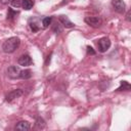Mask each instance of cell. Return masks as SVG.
Listing matches in <instances>:
<instances>
[{
  "instance_id": "19",
  "label": "cell",
  "mask_w": 131,
  "mask_h": 131,
  "mask_svg": "<svg viewBox=\"0 0 131 131\" xmlns=\"http://www.w3.org/2000/svg\"><path fill=\"white\" fill-rule=\"evenodd\" d=\"M87 52H88V54H92V55L95 54V51L93 50V48L91 46H87Z\"/></svg>"
},
{
  "instance_id": "17",
  "label": "cell",
  "mask_w": 131,
  "mask_h": 131,
  "mask_svg": "<svg viewBox=\"0 0 131 131\" xmlns=\"http://www.w3.org/2000/svg\"><path fill=\"white\" fill-rule=\"evenodd\" d=\"M21 2H23V0H11V1H10L11 5L14 6V7H19V6H21Z\"/></svg>"
},
{
  "instance_id": "3",
  "label": "cell",
  "mask_w": 131,
  "mask_h": 131,
  "mask_svg": "<svg viewBox=\"0 0 131 131\" xmlns=\"http://www.w3.org/2000/svg\"><path fill=\"white\" fill-rule=\"evenodd\" d=\"M97 46H98L99 52H105L111 47V40L106 37H103V38L99 39V41L97 43Z\"/></svg>"
},
{
  "instance_id": "14",
  "label": "cell",
  "mask_w": 131,
  "mask_h": 131,
  "mask_svg": "<svg viewBox=\"0 0 131 131\" xmlns=\"http://www.w3.org/2000/svg\"><path fill=\"white\" fill-rule=\"evenodd\" d=\"M51 21H52V17H51V16H46V17H44V18L42 19V26H43V28H44V29L48 28L49 25L51 24Z\"/></svg>"
},
{
  "instance_id": "16",
  "label": "cell",
  "mask_w": 131,
  "mask_h": 131,
  "mask_svg": "<svg viewBox=\"0 0 131 131\" xmlns=\"http://www.w3.org/2000/svg\"><path fill=\"white\" fill-rule=\"evenodd\" d=\"M16 14H17V12L16 11H14L12 8H8V12H7V19H13L14 18V16H16Z\"/></svg>"
},
{
  "instance_id": "13",
  "label": "cell",
  "mask_w": 131,
  "mask_h": 131,
  "mask_svg": "<svg viewBox=\"0 0 131 131\" xmlns=\"http://www.w3.org/2000/svg\"><path fill=\"white\" fill-rule=\"evenodd\" d=\"M31 77H32V72H31V70L27 69V70L20 71V74H19V78L27 80V79H30Z\"/></svg>"
},
{
  "instance_id": "20",
  "label": "cell",
  "mask_w": 131,
  "mask_h": 131,
  "mask_svg": "<svg viewBox=\"0 0 131 131\" xmlns=\"http://www.w3.org/2000/svg\"><path fill=\"white\" fill-rule=\"evenodd\" d=\"M10 1H11V0H0V2H1L2 4H4V5H6V4L10 3Z\"/></svg>"
},
{
  "instance_id": "18",
  "label": "cell",
  "mask_w": 131,
  "mask_h": 131,
  "mask_svg": "<svg viewBox=\"0 0 131 131\" xmlns=\"http://www.w3.org/2000/svg\"><path fill=\"white\" fill-rule=\"evenodd\" d=\"M53 31L55 32V33H60L61 32V28H60V26L59 25H57V24H55L54 26H53Z\"/></svg>"
},
{
  "instance_id": "10",
  "label": "cell",
  "mask_w": 131,
  "mask_h": 131,
  "mask_svg": "<svg viewBox=\"0 0 131 131\" xmlns=\"http://www.w3.org/2000/svg\"><path fill=\"white\" fill-rule=\"evenodd\" d=\"M29 25H30V28L33 32H38L40 27H39V24H38V19L35 18V17H32L29 19Z\"/></svg>"
},
{
  "instance_id": "12",
  "label": "cell",
  "mask_w": 131,
  "mask_h": 131,
  "mask_svg": "<svg viewBox=\"0 0 131 131\" xmlns=\"http://www.w3.org/2000/svg\"><path fill=\"white\" fill-rule=\"evenodd\" d=\"M34 5V1L33 0H23L21 2V6L25 10H30Z\"/></svg>"
},
{
  "instance_id": "6",
  "label": "cell",
  "mask_w": 131,
  "mask_h": 131,
  "mask_svg": "<svg viewBox=\"0 0 131 131\" xmlns=\"http://www.w3.org/2000/svg\"><path fill=\"white\" fill-rule=\"evenodd\" d=\"M19 74H20V70L18 67L16 66H10L8 69H7V75L9 78L11 79H16V78H19Z\"/></svg>"
},
{
  "instance_id": "5",
  "label": "cell",
  "mask_w": 131,
  "mask_h": 131,
  "mask_svg": "<svg viewBox=\"0 0 131 131\" xmlns=\"http://www.w3.org/2000/svg\"><path fill=\"white\" fill-rule=\"evenodd\" d=\"M23 95V90L21 89H14L12 91H10L6 96H5V100L8 102H11L12 100H14L15 98H18L19 96Z\"/></svg>"
},
{
  "instance_id": "11",
  "label": "cell",
  "mask_w": 131,
  "mask_h": 131,
  "mask_svg": "<svg viewBox=\"0 0 131 131\" xmlns=\"http://www.w3.org/2000/svg\"><path fill=\"white\" fill-rule=\"evenodd\" d=\"M130 88H131V86H130V84L127 81H122L121 82V85L117 89V91H129Z\"/></svg>"
},
{
  "instance_id": "1",
  "label": "cell",
  "mask_w": 131,
  "mask_h": 131,
  "mask_svg": "<svg viewBox=\"0 0 131 131\" xmlns=\"http://www.w3.org/2000/svg\"><path fill=\"white\" fill-rule=\"evenodd\" d=\"M19 44H20L19 38H17V37L8 38V39L5 40L4 43L2 44V50H3L5 53H12V52H14V51L18 48Z\"/></svg>"
},
{
  "instance_id": "9",
  "label": "cell",
  "mask_w": 131,
  "mask_h": 131,
  "mask_svg": "<svg viewBox=\"0 0 131 131\" xmlns=\"http://www.w3.org/2000/svg\"><path fill=\"white\" fill-rule=\"evenodd\" d=\"M31 126H30V123H28L27 121H19L16 126H15V129L16 130H21V131H27V130H30Z\"/></svg>"
},
{
  "instance_id": "2",
  "label": "cell",
  "mask_w": 131,
  "mask_h": 131,
  "mask_svg": "<svg viewBox=\"0 0 131 131\" xmlns=\"http://www.w3.org/2000/svg\"><path fill=\"white\" fill-rule=\"evenodd\" d=\"M84 20L92 28H99L102 25V19L98 16H86Z\"/></svg>"
},
{
  "instance_id": "7",
  "label": "cell",
  "mask_w": 131,
  "mask_h": 131,
  "mask_svg": "<svg viewBox=\"0 0 131 131\" xmlns=\"http://www.w3.org/2000/svg\"><path fill=\"white\" fill-rule=\"evenodd\" d=\"M17 62H18L19 66H23V67H29V66L32 64L33 60H32V58H31V56H30L29 54H24V55L19 56Z\"/></svg>"
},
{
  "instance_id": "21",
  "label": "cell",
  "mask_w": 131,
  "mask_h": 131,
  "mask_svg": "<svg viewBox=\"0 0 131 131\" xmlns=\"http://www.w3.org/2000/svg\"><path fill=\"white\" fill-rule=\"evenodd\" d=\"M126 18H127L128 21H130V10L128 11V13H127V15H126Z\"/></svg>"
},
{
  "instance_id": "15",
  "label": "cell",
  "mask_w": 131,
  "mask_h": 131,
  "mask_svg": "<svg viewBox=\"0 0 131 131\" xmlns=\"http://www.w3.org/2000/svg\"><path fill=\"white\" fill-rule=\"evenodd\" d=\"M45 125H46V124H45L44 120H43L42 118L38 117L37 120H36V127L39 128V129H43V128H45Z\"/></svg>"
},
{
  "instance_id": "8",
  "label": "cell",
  "mask_w": 131,
  "mask_h": 131,
  "mask_svg": "<svg viewBox=\"0 0 131 131\" xmlns=\"http://www.w3.org/2000/svg\"><path fill=\"white\" fill-rule=\"evenodd\" d=\"M58 20L61 23V25L63 26V27H66V28H74L75 27V24L74 23H72L70 19H69V17L67 16V15H59L58 16Z\"/></svg>"
},
{
  "instance_id": "4",
  "label": "cell",
  "mask_w": 131,
  "mask_h": 131,
  "mask_svg": "<svg viewBox=\"0 0 131 131\" xmlns=\"http://www.w3.org/2000/svg\"><path fill=\"white\" fill-rule=\"evenodd\" d=\"M112 5L114 9L119 13H124L126 10V4L123 0H112Z\"/></svg>"
}]
</instances>
